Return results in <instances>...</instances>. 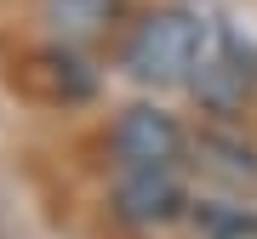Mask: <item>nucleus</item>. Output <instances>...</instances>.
<instances>
[{
  "label": "nucleus",
  "instance_id": "obj_4",
  "mask_svg": "<svg viewBox=\"0 0 257 239\" xmlns=\"http://www.w3.org/2000/svg\"><path fill=\"white\" fill-rule=\"evenodd\" d=\"M189 211L177 171H120L114 182V216L132 228H166Z\"/></svg>",
  "mask_w": 257,
  "mask_h": 239
},
{
  "label": "nucleus",
  "instance_id": "obj_2",
  "mask_svg": "<svg viewBox=\"0 0 257 239\" xmlns=\"http://www.w3.org/2000/svg\"><path fill=\"white\" fill-rule=\"evenodd\" d=\"M109 148H114L120 171H177L189 137H183V126H177L166 108H155V102H132V108L114 120Z\"/></svg>",
  "mask_w": 257,
  "mask_h": 239
},
{
  "label": "nucleus",
  "instance_id": "obj_3",
  "mask_svg": "<svg viewBox=\"0 0 257 239\" xmlns=\"http://www.w3.org/2000/svg\"><path fill=\"white\" fill-rule=\"evenodd\" d=\"M251 86H257V68H251V57L240 52V40H211V52L200 57L189 92L200 97V108H211V114H234V108H246Z\"/></svg>",
  "mask_w": 257,
  "mask_h": 239
},
{
  "label": "nucleus",
  "instance_id": "obj_5",
  "mask_svg": "<svg viewBox=\"0 0 257 239\" xmlns=\"http://www.w3.org/2000/svg\"><path fill=\"white\" fill-rule=\"evenodd\" d=\"M194 166L229 188H257V148L240 142L234 131H200L194 137Z\"/></svg>",
  "mask_w": 257,
  "mask_h": 239
},
{
  "label": "nucleus",
  "instance_id": "obj_6",
  "mask_svg": "<svg viewBox=\"0 0 257 239\" xmlns=\"http://www.w3.org/2000/svg\"><path fill=\"white\" fill-rule=\"evenodd\" d=\"M40 18L57 40H92L120 18V0H40Z\"/></svg>",
  "mask_w": 257,
  "mask_h": 239
},
{
  "label": "nucleus",
  "instance_id": "obj_1",
  "mask_svg": "<svg viewBox=\"0 0 257 239\" xmlns=\"http://www.w3.org/2000/svg\"><path fill=\"white\" fill-rule=\"evenodd\" d=\"M211 52V28L194 18V12H149V18L126 34V52H120V68L143 86H189L200 57Z\"/></svg>",
  "mask_w": 257,
  "mask_h": 239
},
{
  "label": "nucleus",
  "instance_id": "obj_7",
  "mask_svg": "<svg viewBox=\"0 0 257 239\" xmlns=\"http://www.w3.org/2000/svg\"><path fill=\"white\" fill-rule=\"evenodd\" d=\"M23 86H29V92H40V97H52V102H57V97L74 102V97L92 92V74L74 63L69 52H35V57H29V68H23Z\"/></svg>",
  "mask_w": 257,
  "mask_h": 239
},
{
  "label": "nucleus",
  "instance_id": "obj_8",
  "mask_svg": "<svg viewBox=\"0 0 257 239\" xmlns=\"http://www.w3.org/2000/svg\"><path fill=\"white\" fill-rule=\"evenodd\" d=\"M189 216L206 239H257V211H246L234 200H200Z\"/></svg>",
  "mask_w": 257,
  "mask_h": 239
}]
</instances>
